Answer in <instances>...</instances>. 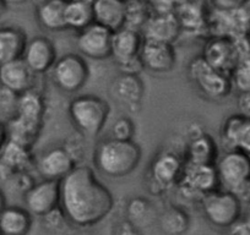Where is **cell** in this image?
Returning a JSON list of instances; mask_svg holds the SVG:
<instances>
[{"label":"cell","instance_id":"10","mask_svg":"<svg viewBox=\"0 0 250 235\" xmlns=\"http://www.w3.org/2000/svg\"><path fill=\"white\" fill-rule=\"evenodd\" d=\"M113 32L104 26L92 22L79 31L76 47L83 58L91 60H104L110 58Z\"/></svg>","mask_w":250,"mask_h":235},{"label":"cell","instance_id":"27","mask_svg":"<svg viewBox=\"0 0 250 235\" xmlns=\"http://www.w3.org/2000/svg\"><path fill=\"white\" fill-rule=\"evenodd\" d=\"M217 158V143L210 135L199 134L191 138L187 150V162L195 164H215Z\"/></svg>","mask_w":250,"mask_h":235},{"label":"cell","instance_id":"46","mask_svg":"<svg viewBox=\"0 0 250 235\" xmlns=\"http://www.w3.org/2000/svg\"><path fill=\"white\" fill-rule=\"evenodd\" d=\"M8 4L4 1V0H0V19L3 18L4 15H5L6 10H8Z\"/></svg>","mask_w":250,"mask_h":235},{"label":"cell","instance_id":"39","mask_svg":"<svg viewBox=\"0 0 250 235\" xmlns=\"http://www.w3.org/2000/svg\"><path fill=\"white\" fill-rule=\"evenodd\" d=\"M122 70L123 74H130V75H140V73L143 70H145L144 68V64L140 59V55L134 59H130V60L125 61V63L118 65Z\"/></svg>","mask_w":250,"mask_h":235},{"label":"cell","instance_id":"16","mask_svg":"<svg viewBox=\"0 0 250 235\" xmlns=\"http://www.w3.org/2000/svg\"><path fill=\"white\" fill-rule=\"evenodd\" d=\"M35 163L32 148L8 140L0 152V181L6 183L16 173L28 172Z\"/></svg>","mask_w":250,"mask_h":235},{"label":"cell","instance_id":"14","mask_svg":"<svg viewBox=\"0 0 250 235\" xmlns=\"http://www.w3.org/2000/svg\"><path fill=\"white\" fill-rule=\"evenodd\" d=\"M21 58L36 75H44L57 61V48L48 37L37 36L27 40Z\"/></svg>","mask_w":250,"mask_h":235},{"label":"cell","instance_id":"19","mask_svg":"<svg viewBox=\"0 0 250 235\" xmlns=\"http://www.w3.org/2000/svg\"><path fill=\"white\" fill-rule=\"evenodd\" d=\"M36 74L22 60V58L0 65V86L21 93L36 88Z\"/></svg>","mask_w":250,"mask_h":235},{"label":"cell","instance_id":"26","mask_svg":"<svg viewBox=\"0 0 250 235\" xmlns=\"http://www.w3.org/2000/svg\"><path fill=\"white\" fill-rule=\"evenodd\" d=\"M45 112H47V103L37 88H32L19 95L18 113H16L18 117L43 125Z\"/></svg>","mask_w":250,"mask_h":235},{"label":"cell","instance_id":"3","mask_svg":"<svg viewBox=\"0 0 250 235\" xmlns=\"http://www.w3.org/2000/svg\"><path fill=\"white\" fill-rule=\"evenodd\" d=\"M74 128L86 138L97 137L107 124L110 114L109 103L95 95L76 96L68 108Z\"/></svg>","mask_w":250,"mask_h":235},{"label":"cell","instance_id":"41","mask_svg":"<svg viewBox=\"0 0 250 235\" xmlns=\"http://www.w3.org/2000/svg\"><path fill=\"white\" fill-rule=\"evenodd\" d=\"M237 107L239 109V114L250 118V92L239 93L237 100Z\"/></svg>","mask_w":250,"mask_h":235},{"label":"cell","instance_id":"51","mask_svg":"<svg viewBox=\"0 0 250 235\" xmlns=\"http://www.w3.org/2000/svg\"><path fill=\"white\" fill-rule=\"evenodd\" d=\"M0 235H4V234H3V233H1V232H0Z\"/></svg>","mask_w":250,"mask_h":235},{"label":"cell","instance_id":"52","mask_svg":"<svg viewBox=\"0 0 250 235\" xmlns=\"http://www.w3.org/2000/svg\"><path fill=\"white\" fill-rule=\"evenodd\" d=\"M125 1H126V0H125Z\"/></svg>","mask_w":250,"mask_h":235},{"label":"cell","instance_id":"38","mask_svg":"<svg viewBox=\"0 0 250 235\" xmlns=\"http://www.w3.org/2000/svg\"><path fill=\"white\" fill-rule=\"evenodd\" d=\"M113 235H143L135 223L129 219H124L114 227Z\"/></svg>","mask_w":250,"mask_h":235},{"label":"cell","instance_id":"45","mask_svg":"<svg viewBox=\"0 0 250 235\" xmlns=\"http://www.w3.org/2000/svg\"><path fill=\"white\" fill-rule=\"evenodd\" d=\"M8 5H14V6H18V5H22V4L27 3L30 0H4Z\"/></svg>","mask_w":250,"mask_h":235},{"label":"cell","instance_id":"44","mask_svg":"<svg viewBox=\"0 0 250 235\" xmlns=\"http://www.w3.org/2000/svg\"><path fill=\"white\" fill-rule=\"evenodd\" d=\"M6 207V196L4 191L0 189V213L3 212L4 208Z\"/></svg>","mask_w":250,"mask_h":235},{"label":"cell","instance_id":"48","mask_svg":"<svg viewBox=\"0 0 250 235\" xmlns=\"http://www.w3.org/2000/svg\"><path fill=\"white\" fill-rule=\"evenodd\" d=\"M66 1H83V3H92L93 0H66Z\"/></svg>","mask_w":250,"mask_h":235},{"label":"cell","instance_id":"29","mask_svg":"<svg viewBox=\"0 0 250 235\" xmlns=\"http://www.w3.org/2000/svg\"><path fill=\"white\" fill-rule=\"evenodd\" d=\"M95 22L92 3L83 1H68L65 9V23L66 30L79 31L83 30Z\"/></svg>","mask_w":250,"mask_h":235},{"label":"cell","instance_id":"32","mask_svg":"<svg viewBox=\"0 0 250 235\" xmlns=\"http://www.w3.org/2000/svg\"><path fill=\"white\" fill-rule=\"evenodd\" d=\"M233 90L239 93L250 92V53L239 57L229 74Z\"/></svg>","mask_w":250,"mask_h":235},{"label":"cell","instance_id":"36","mask_svg":"<svg viewBox=\"0 0 250 235\" xmlns=\"http://www.w3.org/2000/svg\"><path fill=\"white\" fill-rule=\"evenodd\" d=\"M135 124L129 117H122L114 121L110 130V137L117 140H134Z\"/></svg>","mask_w":250,"mask_h":235},{"label":"cell","instance_id":"40","mask_svg":"<svg viewBox=\"0 0 250 235\" xmlns=\"http://www.w3.org/2000/svg\"><path fill=\"white\" fill-rule=\"evenodd\" d=\"M247 0H211L213 8L221 10H234L240 8Z\"/></svg>","mask_w":250,"mask_h":235},{"label":"cell","instance_id":"7","mask_svg":"<svg viewBox=\"0 0 250 235\" xmlns=\"http://www.w3.org/2000/svg\"><path fill=\"white\" fill-rule=\"evenodd\" d=\"M185 159L172 152L163 151L153 158L148 170L146 186L151 195H162L172 186H177L184 170Z\"/></svg>","mask_w":250,"mask_h":235},{"label":"cell","instance_id":"24","mask_svg":"<svg viewBox=\"0 0 250 235\" xmlns=\"http://www.w3.org/2000/svg\"><path fill=\"white\" fill-rule=\"evenodd\" d=\"M27 40L22 28L15 26L0 27V65L20 59Z\"/></svg>","mask_w":250,"mask_h":235},{"label":"cell","instance_id":"5","mask_svg":"<svg viewBox=\"0 0 250 235\" xmlns=\"http://www.w3.org/2000/svg\"><path fill=\"white\" fill-rule=\"evenodd\" d=\"M177 188L185 200L200 202L204 196L221 188L215 164H195L185 160Z\"/></svg>","mask_w":250,"mask_h":235},{"label":"cell","instance_id":"35","mask_svg":"<svg viewBox=\"0 0 250 235\" xmlns=\"http://www.w3.org/2000/svg\"><path fill=\"white\" fill-rule=\"evenodd\" d=\"M42 218V224L45 229H48L49 232L59 233L65 230L66 225L69 224L68 219H66L65 213L62 212V210L59 207L54 208L50 212L45 213Z\"/></svg>","mask_w":250,"mask_h":235},{"label":"cell","instance_id":"49","mask_svg":"<svg viewBox=\"0 0 250 235\" xmlns=\"http://www.w3.org/2000/svg\"><path fill=\"white\" fill-rule=\"evenodd\" d=\"M30 1H32V3L35 4V5H38V4H41V3H43V1H45V0H30Z\"/></svg>","mask_w":250,"mask_h":235},{"label":"cell","instance_id":"11","mask_svg":"<svg viewBox=\"0 0 250 235\" xmlns=\"http://www.w3.org/2000/svg\"><path fill=\"white\" fill-rule=\"evenodd\" d=\"M25 208L36 217H43L60 206V181L42 179L23 195Z\"/></svg>","mask_w":250,"mask_h":235},{"label":"cell","instance_id":"21","mask_svg":"<svg viewBox=\"0 0 250 235\" xmlns=\"http://www.w3.org/2000/svg\"><path fill=\"white\" fill-rule=\"evenodd\" d=\"M175 13H153L141 30L144 38L174 43L182 32Z\"/></svg>","mask_w":250,"mask_h":235},{"label":"cell","instance_id":"20","mask_svg":"<svg viewBox=\"0 0 250 235\" xmlns=\"http://www.w3.org/2000/svg\"><path fill=\"white\" fill-rule=\"evenodd\" d=\"M144 36L140 31L129 27H122L113 32L110 57L118 65L134 59L140 54Z\"/></svg>","mask_w":250,"mask_h":235},{"label":"cell","instance_id":"6","mask_svg":"<svg viewBox=\"0 0 250 235\" xmlns=\"http://www.w3.org/2000/svg\"><path fill=\"white\" fill-rule=\"evenodd\" d=\"M206 219L217 228H232L242 217V202L230 191L217 189L200 201Z\"/></svg>","mask_w":250,"mask_h":235},{"label":"cell","instance_id":"31","mask_svg":"<svg viewBox=\"0 0 250 235\" xmlns=\"http://www.w3.org/2000/svg\"><path fill=\"white\" fill-rule=\"evenodd\" d=\"M153 14L147 0H126L125 27L140 31Z\"/></svg>","mask_w":250,"mask_h":235},{"label":"cell","instance_id":"42","mask_svg":"<svg viewBox=\"0 0 250 235\" xmlns=\"http://www.w3.org/2000/svg\"><path fill=\"white\" fill-rule=\"evenodd\" d=\"M230 229L229 235H250V227L244 222V220H239L235 223Z\"/></svg>","mask_w":250,"mask_h":235},{"label":"cell","instance_id":"22","mask_svg":"<svg viewBox=\"0 0 250 235\" xmlns=\"http://www.w3.org/2000/svg\"><path fill=\"white\" fill-rule=\"evenodd\" d=\"M95 22L104 26L112 32L125 26L126 1L125 0H93Z\"/></svg>","mask_w":250,"mask_h":235},{"label":"cell","instance_id":"1","mask_svg":"<svg viewBox=\"0 0 250 235\" xmlns=\"http://www.w3.org/2000/svg\"><path fill=\"white\" fill-rule=\"evenodd\" d=\"M60 208L69 224L87 228L109 215L114 208V197L92 168L78 164L60 180Z\"/></svg>","mask_w":250,"mask_h":235},{"label":"cell","instance_id":"28","mask_svg":"<svg viewBox=\"0 0 250 235\" xmlns=\"http://www.w3.org/2000/svg\"><path fill=\"white\" fill-rule=\"evenodd\" d=\"M5 125L8 131V140L30 148H32L36 141L38 140L43 126L41 124L22 119L18 115L5 121Z\"/></svg>","mask_w":250,"mask_h":235},{"label":"cell","instance_id":"37","mask_svg":"<svg viewBox=\"0 0 250 235\" xmlns=\"http://www.w3.org/2000/svg\"><path fill=\"white\" fill-rule=\"evenodd\" d=\"M9 181L13 184V188L15 189L16 193H20L22 196L25 195V194L32 188L33 184L36 183L28 172L16 173L15 175H13V178Z\"/></svg>","mask_w":250,"mask_h":235},{"label":"cell","instance_id":"9","mask_svg":"<svg viewBox=\"0 0 250 235\" xmlns=\"http://www.w3.org/2000/svg\"><path fill=\"white\" fill-rule=\"evenodd\" d=\"M221 189L232 193L250 181V156L239 150L225 151L215 162Z\"/></svg>","mask_w":250,"mask_h":235},{"label":"cell","instance_id":"2","mask_svg":"<svg viewBox=\"0 0 250 235\" xmlns=\"http://www.w3.org/2000/svg\"><path fill=\"white\" fill-rule=\"evenodd\" d=\"M143 151L134 140L108 138L95 151V165L103 175L120 179L130 175L141 162Z\"/></svg>","mask_w":250,"mask_h":235},{"label":"cell","instance_id":"13","mask_svg":"<svg viewBox=\"0 0 250 235\" xmlns=\"http://www.w3.org/2000/svg\"><path fill=\"white\" fill-rule=\"evenodd\" d=\"M78 164L65 146H55L44 151L36 159L35 167L42 179L60 181Z\"/></svg>","mask_w":250,"mask_h":235},{"label":"cell","instance_id":"17","mask_svg":"<svg viewBox=\"0 0 250 235\" xmlns=\"http://www.w3.org/2000/svg\"><path fill=\"white\" fill-rule=\"evenodd\" d=\"M225 151L239 150L250 156V118L242 114L228 117L220 134Z\"/></svg>","mask_w":250,"mask_h":235},{"label":"cell","instance_id":"18","mask_svg":"<svg viewBox=\"0 0 250 235\" xmlns=\"http://www.w3.org/2000/svg\"><path fill=\"white\" fill-rule=\"evenodd\" d=\"M145 93V86L139 75L120 74L113 78L110 85V95L120 105L131 109L139 110L141 99Z\"/></svg>","mask_w":250,"mask_h":235},{"label":"cell","instance_id":"33","mask_svg":"<svg viewBox=\"0 0 250 235\" xmlns=\"http://www.w3.org/2000/svg\"><path fill=\"white\" fill-rule=\"evenodd\" d=\"M152 212V205L147 198H144L141 196L131 198L125 207V213L129 217V220L135 223H145V220L150 217Z\"/></svg>","mask_w":250,"mask_h":235},{"label":"cell","instance_id":"25","mask_svg":"<svg viewBox=\"0 0 250 235\" xmlns=\"http://www.w3.org/2000/svg\"><path fill=\"white\" fill-rule=\"evenodd\" d=\"M32 228V215L25 207L6 206L0 213V232L4 235H27Z\"/></svg>","mask_w":250,"mask_h":235},{"label":"cell","instance_id":"12","mask_svg":"<svg viewBox=\"0 0 250 235\" xmlns=\"http://www.w3.org/2000/svg\"><path fill=\"white\" fill-rule=\"evenodd\" d=\"M139 55L144 68L156 74L170 73L177 64V52L173 43L144 38Z\"/></svg>","mask_w":250,"mask_h":235},{"label":"cell","instance_id":"15","mask_svg":"<svg viewBox=\"0 0 250 235\" xmlns=\"http://www.w3.org/2000/svg\"><path fill=\"white\" fill-rule=\"evenodd\" d=\"M201 57L212 68L229 75L239 59V52L234 38L211 36L210 39L205 43Z\"/></svg>","mask_w":250,"mask_h":235},{"label":"cell","instance_id":"43","mask_svg":"<svg viewBox=\"0 0 250 235\" xmlns=\"http://www.w3.org/2000/svg\"><path fill=\"white\" fill-rule=\"evenodd\" d=\"M8 142V131H6V125L3 120H0V152L3 151L4 146Z\"/></svg>","mask_w":250,"mask_h":235},{"label":"cell","instance_id":"30","mask_svg":"<svg viewBox=\"0 0 250 235\" xmlns=\"http://www.w3.org/2000/svg\"><path fill=\"white\" fill-rule=\"evenodd\" d=\"M190 225L189 215L183 208L170 206L160 215V227L167 235H183Z\"/></svg>","mask_w":250,"mask_h":235},{"label":"cell","instance_id":"23","mask_svg":"<svg viewBox=\"0 0 250 235\" xmlns=\"http://www.w3.org/2000/svg\"><path fill=\"white\" fill-rule=\"evenodd\" d=\"M66 0H45L36 5V19L40 26L49 32L66 30Z\"/></svg>","mask_w":250,"mask_h":235},{"label":"cell","instance_id":"34","mask_svg":"<svg viewBox=\"0 0 250 235\" xmlns=\"http://www.w3.org/2000/svg\"><path fill=\"white\" fill-rule=\"evenodd\" d=\"M19 93L0 86V120L4 123L14 118L18 113Z\"/></svg>","mask_w":250,"mask_h":235},{"label":"cell","instance_id":"47","mask_svg":"<svg viewBox=\"0 0 250 235\" xmlns=\"http://www.w3.org/2000/svg\"><path fill=\"white\" fill-rule=\"evenodd\" d=\"M243 220H244V222L247 223V224L250 227V207L248 208L247 213H245V218H244V219H243Z\"/></svg>","mask_w":250,"mask_h":235},{"label":"cell","instance_id":"4","mask_svg":"<svg viewBox=\"0 0 250 235\" xmlns=\"http://www.w3.org/2000/svg\"><path fill=\"white\" fill-rule=\"evenodd\" d=\"M188 74L199 92L208 99L221 100L233 90L229 75L212 68L201 55L190 61Z\"/></svg>","mask_w":250,"mask_h":235},{"label":"cell","instance_id":"8","mask_svg":"<svg viewBox=\"0 0 250 235\" xmlns=\"http://www.w3.org/2000/svg\"><path fill=\"white\" fill-rule=\"evenodd\" d=\"M55 87L66 93H76L86 85L90 78V68L86 58L76 53H69L58 58L49 71Z\"/></svg>","mask_w":250,"mask_h":235},{"label":"cell","instance_id":"50","mask_svg":"<svg viewBox=\"0 0 250 235\" xmlns=\"http://www.w3.org/2000/svg\"><path fill=\"white\" fill-rule=\"evenodd\" d=\"M81 235H95V234H91V233H85V234H81Z\"/></svg>","mask_w":250,"mask_h":235},{"label":"cell","instance_id":"53","mask_svg":"<svg viewBox=\"0 0 250 235\" xmlns=\"http://www.w3.org/2000/svg\"><path fill=\"white\" fill-rule=\"evenodd\" d=\"M249 36H250V35H249Z\"/></svg>","mask_w":250,"mask_h":235}]
</instances>
